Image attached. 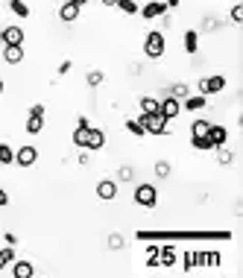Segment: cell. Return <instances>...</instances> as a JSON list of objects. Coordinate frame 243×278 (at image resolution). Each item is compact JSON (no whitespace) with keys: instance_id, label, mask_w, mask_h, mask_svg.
Returning <instances> with one entry per match:
<instances>
[{"instance_id":"603a6c76","label":"cell","mask_w":243,"mask_h":278,"mask_svg":"<svg viewBox=\"0 0 243 278\" xmlns=\"http://www.w3.org/2000/svg\"><path fill=\"white\" fill-rule=\"evenodd\" d=\"M12 261H15V249H12V246H6V249H0V272H3V269L9 267Z\"/></svg>"},{"instance_id":"b9f144b4","label":"cell","mask_w":243,"mask_h":278,"mask_svg":"<svg viewBox=\"0 0 243 278\" xmlns=\"http://www.w3.org/2000/svg\"><path fill=\"white\" fill-rule=\"evenodd\" d=\"M164 6H167V9H176V6H179V0H164Z\"/></svg>"},{"instance_id":"7402d4cb","label":"cell","mask_w":243,"mask_h":278,"mask_svg":"<svg viewBox=\"0 0 243 278\" xmlns=\"http://www.w3.org/2000/svg\"><path fill=\"white\" fill-rule=\"evenodd\" d=\"M208 120H194V126H191V135L194 138H202V135H208Z\"/></svg>"},{"instance_id":"1f68e13d","label":"cell","mask_w":243,"mask_h":278,"mask_svg":"<svg viewBox=\"0 0 243 278\" xmlns=\"http://www.w3.org/2000/svg\"><path fill=\"white\" fill-rule=\"evenodd\" d=\"M126 129L129 132H132V135H147V132H144V123H141V120H126Z\"/></svg>"},{"instance_id":"f6af8a7d","label":"cell","mask_w":243,"mask_h":278,"mask_svg":"<svg viewBox=\"0 0 243 278\" xmlns=\"http://www.w3.org/2000/svg\"><path fill=\"white\" fill-rule=\"evenodd\" d=\"M3 88H6V85H3V79H0V97H3Z\"/></svg>"},{"instance_id":"277c9868","label":"cell","mask_w":243,"mask_h":278,"mask_svg":"<svg viewBox=\"0 0 243 278\" xmlns=\"http://www.w3.org/2000/svg\"><path fill=\"white\" fill-rule=\"evenodd\" d=\"M35 161H38V150H35L33 144H23L21 150L15 152V164L18 167H33Z\"/></svg>"},{"instance_id":"ba28073f","label":"cell","mask_w":243,"mask_h":278,"mask_svg":"<svg viewBox=\"0 0 243 278\" xmlns=\"http://www.w3.org/2000/svg\"><path fill=\"white\" fill-rule=\"evenodd\" d=\"M103 147H105V132H103V129H88V141H85V150L97 152V150H103Z\"/></svg>"},{"instance_id":"8992f818","label":"cell","mask_w":243,"mask_h":278,"mask_svg":"<svg viewBox=\"0 0 243 278\" xmlns=\"http://www.w3.org/2000/svg\"><path fill=\"white\" fill-rule=\"evenodd\" d=\"M179 112H182V103H179L176 97H167V100H161V103H158V115H161L164 120H176V117H179Z\"/></svg>"},{"instance_id":"836d02e7","label":"cell","mask_w":243,"mask_h":278,"mask_svg":"<svg viewBox=\"0 0 243 278\" xmlns=\"http://www.w3.org/2000/svg\"><path fill=\"white\" fill-rule=\"evenodd\" d=\"M176 97V100H182V97H187V94H191V88H187L185 82H179V85H173V91H170Z\"/></svg>"},{"instance_id":"d6986e66","label":"cell","mask_w":243,"mask_h":278,"mask_svg":"<svg viewBox=\"0 0 243 278\" xmlns=\"http://www.w3.org/2000/svg\"><path fill=\"white\" fill-rule=\"evenodd\" d=\"M41 129H44V117L30 115V120H26V132H30V135H38Z\"/></svg>"},{"instance_id":"9c48e42d","label":"cell","mask_w":243,"mask_h":278,"mask_svg":"<svg viewBox=\"0 0 243 278\" xmlns=\"http://www.w3.org/2000/svg\"><path fill=\"white\" fill-rule=\"evenodd\" d=\"M88 129H91L88 117H79V123H76V129H73V144H76L79 150H85V141H88Z\"/></svg>"},{"instance_id":"8fae6325","label":"cell","mask_w":243,"mask_h":278,"mask_svg":"<svg viewBox=\"0 0 243 278\" xmlns=\"http://www.w3.org/2000/svg\"><path fill=\"white\" fill-rule=\"evenodd\" d=\"M208 138H211L214 147H223V144L229 141V129L220 126V123H211V126H208Z\"/></svg>"},{"instance_id":"30bf717a","label":"cell","mask_w":243,"mask_h":278,"mask_svg":"<svg viewBox=\"0 0 243 278\" xmlns=\"http://www.w3.org/2000/svg\"><path fill=\"white\" fill-rule=\"evenodd\" d=\"M97 197L105 199V202H112V199L117 197V182H112V179H103V182H97Z\"/></svg>"},{"instance_id":"4316f807","label":"cell","mask_w":243,"mask_h":278,"mask_svg":"<svg viewBox=\"0 0 243 278\" xmlns=\"http://www.w3.org/2000/svg\"><path fill=\"white\" fill-rule=\"evenodd\" d=\"M194 147H197V150H202V152H208V150H217V147L211 144V138H208V135H202V138H194Z\"/></svg>"},{"instance_id":"4fadbf2b","label":"cell","mask_w":243,"mask_h":278,"mask_svg":"<svg viewBox=\"0 0 243 278\" xmlns=\"http://www.w3.org/2000/svg\"><path fill=\"white\" fill-rule=\"evenodd\" d=\"M138 12L150 21V18H161V15H167V6H164V3H147V6H141Z\"/></svg>"},{"instance_id":"9a60e30c","label":"cell","mask_w":243,"mask_h":278,"mask_svg":"<svg viewBox=\"0 0 243 278\" xmlns=\"http://www.w3.org/2000/svg\"><path fill=\"white\" fill-rule=\"evenodd\" d=\"M59 18L65 23H73L76 18H79V6H73V3H62L59 6Z\"/></svg>"},{"instance_id":"f1b7e54d","label":"cell","mask_w":243,"mask_h":278,"mask_svg":"<svg viewBox=\"0 0 243 278\" xmlns=\"http://www.w3.org/2000/svg\"><path fill=\"white\" fill-rule=\"evenodd\" d=\"M117 6H120V9L126 12V15H135V12L141 9V6L135 3V0H117Z\"/></svg>"},{"instance_id":"60d3db41","label":"cell","mask_w":243,"mask_h":278,"mask_svg":"<svg viewBox=\"0 0 243 278\" xmlns=\"http://www.w3.org/2000/svg\"><path fill=\"white\" fill-rule=\"evenodd\" d=\"M3 237H6V246H15V243H18V237H15V234H3Z\"/></svg>"},{"instance_id":"d6a6232c","label":"cell","mask_w":243,"mask_h":278,"mask_svg":"<svg viewBox=\"0 0 243 278\" xmlns=\"http://www.w3.org/2000/svg\"><path fill=\"white\" fill-rule=\"evenodd\" d=\"M155 176L158 179H167L170 176V161H155Z\"/></svg>"},{"instance_id":"6da1fadb","label":"cell","mask_w":243,"mask_h":278,"mask_svg":"<svg viewBox=\"0 0 243 278\" xmlns=\"http://www.w3.org/2000/svg\"><path fill=\"white\" fill-rule=\"evenodd\" d=\"M164 50H167V41H164V35L158 33V30H152V33H147V38H144V56L147 59H161Z\"/></svg>"},{"instance_id":"cb8c5ba5","label":"cell","mask_w":243,"mask_h":278,"mask_svg":"<svg viewBox=\"0 0 243 278\" xmlns=\"http://www.w3.org/2000/svg\"><path fill=\"white\" fill-rule=\"evenodd\" d=\"M12 161H15V152H12V147H9V144H0V164H3V167H9Z\"/></svg>"},{"instance_id":"5bb4252c","label":"cell","mask_w":243,"mask_h":278,"mask_svg":"<svg viewBox=\"0 0 243 278\" xmlns=\"http://www.w3.org/2000/svg\"><path fill=\"white\" fill-rule=\"evenodd\" d=\"M3 62H6V65H21L23 62V44L21 47H3Z\"/></svg>"},{"instance_id":"ee69618b","label":"cell","mask_w":243,"mask_h":278,"mask_svg":"<svg viewBox=\"0 0 243 278\" xmlns=\"http://www.w3.org/2000/svg\"><path fill=\"white\" fill-rule=\"evenodd\" d=\"M103 6H117V0H100Z\"/></svg>"},{"instance_id":"f546056e","label":"cell","mask_w":243,"mask_h":278,"mask_svg":"<svg viewBox=\"0 0 243 278\" xmlns=\"http://www.w3.org/2000/svg\"><path fill=\"white\" fill-rule=\"evenodd\" d=\"M158 249L161 246H150L147 249V267H158Z\"/></svg>"},{"instance_id":"5b68a950","label":"cell","mask_w":243,"mask_h":278,"mask_svg":"<svg viewBox=\"0 0 243 278\" xmlns=\"http://www.w3.org/2000/svg\"><path fill=\"white\" fill-rule=\"evenodd\" d=\"M223 88H226V76H220V73L199 79V94H220Z\"/></svg>"},{"instance_id":"d590c367","label":"cell","mask_w":243,"mask_h":278,"mask_svg":"<svg viewBox=\"0 0 243 278\" xmlns=\"http://www.w3.org/2000/svg\"><path fill=\"white\" fill-rule=\"evenodd\" d=\"M132 176H135L132 167H120V170H117V179H120V182H132Z\"/></svg>"},{"instance_id":"7c38bea8","label":"cell","mask_w":243,"mask_h":278,"mask_svg":"<svg viewBox=\"0 0 243 278\" xmlns=\"http://www.w3.org/2000/svg\"><path fill=\"white\" fill-rule=\"evenodd\" d=\"M12 275H15V278H33V275H35L33 261H15V267H12Z\"/></svg>"},{"instance_id":"f35d334b","label":"cell","mask_w":243,"mask_h":278,"mask_svg":"<svg viewBox=\"0 0 243 278\" xmlns=\"http://www.w3.org/2000/svg\"><path fill=\"white\" fill-rule=\"evenodd\" d=\"M68 70H70V62H62V65H59V76H65Z\"/></svg>"},{"instance_id":"2e32d148","label":"cell","mask_w":243,"mask_h":278,"mask_svg":"<svg viewBox=\"0 0 243 278\" xmlns=\"http://www.w3.org/2000/svg\"><path fill=\"white\" fill-rule=\"evenodd\" d=\"M158 264H161V267H173L176 264V249L173 246H161V249H158Z\"/></svg>"},{"instance_id":"d4e9b609","label":"cell","mask_w":243,"mask_h":278,"mask_svg":"<svg viewBox=\"0 0 243 278\" xmlns=\"http://www.w3.org/2000/svg\"><path fill=\"white\" fill-rule=\"evenodd\" d=\"M199 264H202V252H187L185 255V269L187 272H191L194 267H199Z\"/></svg>"},{"instance_id":"484cf974","label":"cell","mask_w":243,"mask_h":278,"mask_svg":"<svg viewBox=\"0 0 243 278\" xmlns=\"http://www.w3.org/2000/svg\"><path fill=\"white\" fill-rule=\"evenodd\" d=\"M103 70H88V76H85V82L91 85V88H97V85H103Z\"/></svg>"},{"instance_id":"74e56055","label":"cell","mask_w":243,"mask_h":278,"mask_svg":"<svg viewBox=\"0 0 243 278\" xmlns=\"http://www.w3.org/2000/svg\"><path fill=\"white\" fill-rule=\"evenodd\" d=\"M30 115H38V117H44V105H33V108H30Z\"/></svg>"},{"instance_id":"e0dca14e","label":"cell","mask_w":243,"mask_h":278,"mask_svg":"<svg viewBox=\"0 0 243 278\" xmlns=\"http://www.w3.org/2000/svg\"><path fill=\"white\" fill-rule=\"evenodd\" d=\"M158 112V100L155 97H141V115H155Z\"/></svg>"},{"instance_id":"83f0119b","label":"cell","mask_w":243,"mask_h":278,"mask_svg":"<svg viewBox=\"0 0 243 278\" xmlns=\"http://www.w3.org/2000/svg\"><path fill=\"white\" fill-rule=\"evenodd\" d=\"M217 158H220V164H232L234 161V152L226 150V144H223V147H217Z\"/></svg>"},{"instance_id":"7bdbcfd3","label":"cell","mask_w":243,"mask_h":278,"mask_svg":"<svg viewBox=\"0 0 243 278\" xmlns=\"http://www.w3.org/2000/svg\"><path fill=\"white\" fill-rule=\"evenodd\" d=\"M68 3H73V6H79V9H82V6H85L88 0H68Z\"/></svg>"},{"instance_id":"e575fe53","label":"cell","mask_w":243,"mask_h":278,"mask_svg":"<svg viewBox=\"0 0 243 278\" xmlns=\"http://www.w3.org/2000/svg\"><path fill=\"white\" fill-rule=\"evenodd\" d=\"M109 249H123V234H109Z\"/></svg>"},{"instance_id":"ab89813d","label":"cell","mask_w":243,"mask_h":278,"mask_svg":"<svg viewBox=\"0 0 243 278\" xmlns=\"http://www.w3.org/2000/svg\"><path fill=\"white\" fill-rule=\"evenodd\" d=\"M0 205H9V193H6L3 187H0Z\"/></svg>"},{"instance_id":"52a82bcc","label":"cell","mask_w":243,"mask_h":278,"mask_svg":"<svg viewBox=\"0 0 243 278\" xmlns=\"http://www.w3.org/2000/svg\"><path fill=\"white\" fill-rule=\"evenodd\" d=\"M0 35H3V47H21L23 44V30L21 26H3Z\"/></svg>"},{"instance_id":"44dd1931","label":"cell","mask_w":243,"mask_h":278,"mask_svg":"<svg viewBox=\"0 0 243 278\" xmlns=\"http://www.w3.org/2000/svg\"><path fill=\"white\" fill-rule=\"evenodd\" d=\"M9 9L18 15V18H30V6L23 0H9Z\"/></svg>"},{"instance_id":"3957f363","label":"cell","mask_w":243,"mask_h":278,"mask_svg":"<svg viewBox=\"0 0 243 278\" xmlns=\"http://www.w3.org/2000/svg\"><path fill=\"white\" fill-rule=\"evenodd\" d=\"M135 202L144 205V208H152V205L158 202V190H155L152 185H138L135 187Z\"/></svg>"},{"instance_id":"4dcf8cb0","label":"cell","mask_w":243,"mask_h":278,"mask_svg":"<svg viewBox=\"0 0 243 278\" xmlns=\"http://www.w3.org/2000/svg\"><path fill=\"white\" fill-rule=\"evenodd\" d=\"M223 258L217 255V252H202V264H208V267H220Z\"/></svg>"},{"instance_id":"7a4b0ae2","label":"cell","mask_w":243,"mask_h":278,"mask_svg":"<svg viewBox=\"0 0 243 278\" xmlns=\"http://www.w3.org/2000/svg\"><path fill=\"white\" fill-rule=\"evenodd\" d=\"M138 120L144 123V132H147V135H164V132H167V123H170V120H164L158 112H155V115H141Z\"/></svg>"},{"instance_id":"8d00e7d4","label":"cell","mask_w":243,"mask_h":278,"mask_svg":"<svg viewBox=\"0 0 243 278\" xmlns=\"http://www.w3.org/2000/svg\"><path fill=\"white\" fill-rule=\"evenodd\" d=\"M232 21L234 23L243 21V6H240V3H234V6H232Z\"/></svg>"},{"instance_id":"bcb514c9","label":"cell","mask_w":243,"mask_h":278,"mask_svg":"<svg viewBox=\"0 0 243 278\" xmlns=\"http://www.w3.org/2000/svg\"><path fill=\"white\" fill-rule=\"evenodd\" d=\"M0 41H3V35H0Z\"/></svg>"},{"instance_id":"ffe728a7","label":"cell","mask_w":243,"mask_h":278,"mask_svg":"<svg viewBox=\"0 0 243 278\" xmlns=\"http://www.w3.org/2000/svg\"><path fill=\"white\" fill-rule=\"evenodd\" d=\"M197 47H199L197 30H187V33H185V50H187V53H197Z\"/></svg>"},{"instance_id":"ac0fdd59","label":"cell","mask_w":243,"mask_h":278,"mask_svg":"<svg viewBox=\"0 0 243 278\" xmlns=\"http://www.w3.org/2000/svg\"><path fill=\"white\" fill-rule=\"evenodd\" d=\"M205 103H208L205 94H202V97H185V108L187 112H199V108H205Z\"/></svg>"}]
</instances>
